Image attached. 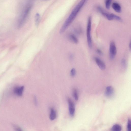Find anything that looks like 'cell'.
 Segmentation results:
<instances>
[{"label":"cell","instance_id":"cell-1","mask_svg":"<svg viewBox=\"0 0 131 131\" xmlns=\"http://www.w3.org/2000/svg\"><path fill=\"white\" fill-rule=\"evenodd\" d=\"M88 0H81L73 9L60 29L59 33H63L74 20L81 9Z\"/></svg>","mask_w":131,"mask_h":131},{"label":"cell","instance_id":"cell-2","mask_svg":"<svg viewBox=\"0 0 131 131\" xmlns=\"http://www.w3.org/2000/svg\"><path fill=\"white\" fill-rule=\"evenodd\" d=\"M97 10L103 16L109 20H115L118 21H122V18L119 16L113 13L106 12L100 6H98L97 7Z\"/></svg>","mask_w":131,"mask_h":131},{"label":"cell","instance_id":"cell-3","mask_svg":"<svg viewBox=\"0 0 131 131\" xmlns=\"http://www.w3.org/2000/svg\"><path fill=\"white\" fill-rule=\"evenodd\" d=\"M91 18L89 17L88 19L86 29V37L88 46L90 48L92 47L91 31Z\"/></svg>","mask_w":131,"mask_h":131},{"label":"cell","instance_id":"cell-4","mask_svg":"<svg viewBox=\"0 0 131 131\" xmlns=\"http://www.w3.org/2000/svg\"><path fill=\"white\" fill-rule=\"evenodd\" d=\"M117 53V49L115 43L113 41L111 42L109 47V55L111 59L113 60Z\"/></svg>","mask_w":131,"mask_h":131},{"label":"cell","instance_id":"cell-5","mask_svg":"<svg viewBox=\"0 0 131 131\" xmlns=\"http://www.w3.org/2000/svg\"><path fill=\"white\" fill-rule=\"evenodd\" d=\"M69 105V113L70 116L71 117L74 116L75 112V106L73 102L70 98L68 100Z\"/></svg>","mask_w":131,"mask_h":131},{"label":"cell","instance_id":"cell-6","mask_svg":"<svg viewBox=\"0 0 131 131\" xmlns=\"http://www.w3.org/2000/svg\"><path fill=\"white\" fill-rule=\"evenodd\" d=\"M94 59L96 63L101 70H103L106 68V65L105 63L99 58L95 57Z\"/></svg>","mask_w":131,"mask_h":131},{"label":"cell","instance_id":"cell-7","mask_svg":"<svg viewBox=\"0 0 131 131\" xmlns=\"http://www.w3.org/2000/svg\"><path fill=\"white\" fill-rule=\"evenodd\" d=\"M24 88V86L16 87L14 89V93L18 96H21L23 95Z\"/></svg>","mask_w":131,"mask_h":131},{"label":"cell","instance_id":"cell-8","mask_svg":"<svg viewBox=\"0 0 131 131\" xmlns=\"http://www.w3.org/2000/svg\"><path fill=\"white\" fill-rule=\"evenodd\" d=\"M114 92V88L112 86H108L106 88L105 95L107 97H110L113 96Z\"/></svg>","mask_w":131,"mask_h":131},{"label":"cell","instance_id":"cell-9","mask_svg":"<svg viewBox=\"0 0 131 131\" xmlns=\"http://www.w3.org/2000/svg\"><path fill=\"white\" fill-rule=\"evenodd\" d=\"M112 7L113 10L116 12L120 13L121 11V7L119 4L114 2L112 4Z\"/></svg>","mask_w":131,"mask_h":131},{"label":"cell","instance_id":"cell-10","mask_svg":"<svg viewBox=\"0 0 131 131\" xmlns=\"http://www.w3.org/2000/svg\"><path fill=\"white\" fill-rule=\"evenodd\" d=\"M56 114L55 111L53 108H51L49 116L50 119L51 120H54L56 118Z\"/></svg>","mask_w":131,"mask_h":131},{"label":"cell","instance_id":"cell-11","mask_svg":"<svg viewBox=\"0 0 131 131\" xmlns=\"http://www.w3.org/2000/svg\"><path fill=\"white\" fill-rule=\"evenodd\" d=\"M69 37L70 39L75 43L78 42V40L77 37L73 34H70L69 35Z\"/></svg>","mask_w":131,"mask_h":131},{"label":"cell","instance_id":"cell-12","mask_svg":"<svg viewBox=\"0 0 131 131\" xmlns=\"http://www.w3.org/2000/svg\"><path fill=\"white\" fill-rule=\"evenodd\" d=\"M122 129V126L118 124L114 125L111 128L112 130L113 131H120Z\"/></svg>","mask_w":131,"mask_h":131},{"label":"cell","instance_id":"cell-13","mask_svg":"<svg viewBox=\"0 0 131 131\" xmlns=\"http://www.w3.org/2000/svg\"><path fill=\"white\" fill-rule=\"evenodd\" d=\"M40 20V14L38 13H36L35 17V24L36 26H38L39 24Z\"/></svg>","mask_w":131,"mask_h":131},{"label":"cell","instance_id":"cell-14","mask_svg":"<svg viewBox=\"0 0 131 131\" xmlns=\"http://www.w3.org/2000/svg\"><path fill=\"white\" fill-rule=\"evenodd\" d=\"M73 95L74 99L76 101H77L78 99V96L77 91L75 89L73 90Z\"/></svg>","mask_w":131,"mask_h":131},{"label":"cell","instance_id":"cell-15","mask_svg":"<svg viewBox=\"0 0 131 131\" xmlns=\"http://www.w3.org/2000/svg\"><path fill=\"white\" fill-rule=\"evenodd\" d=\"M112 0H105V6L107 9L110 8Z\"/></svg>","mask_w":131,"mask_h":131},{"label":"cell","instance_id":"cell-16","mask_svg":"<svg viewBox=\"0 0 131 131\" xmlns=\"http://www.w3.org/2000/svg\"><path fill=\"white\" fill-rule=\"evenodd\" d=\"M127 128L128 130L130 131L131 129V122L130 119H128V120Z\"/></svg>","mask_w":131,"mask_h":131},{"label":"cell","instance_id":"cell-17","mask_svg":"<svg viewBox=\"0 0 131 131\" xmlns=\"http://www.w3.org/2000/svg\"><path fill=\"white\" fill-rule=\"evenodd\" d=\"M121 63L122 66L124 68H125L127 66V62L125 59L123 58L121 60Z\"/></svg>","mask_w":131,"mask_h":131},{"label":"cell","instance_id":"cell-18","mask_svg":"<svg viewBox=\"0 0 131 131\" xmlns=\"http://www.w3.org/2000/svg\"><path fill=\"white\" fill-rule=\"evenodd\" d=\"M76 73V71L75 69L74 68H72L70 72V75L72 77H74Z\"/></svg>","mask_w":131,"mask_h":131},{"label":"cell","instance_id":"cell-19","mask_svg":"<svg viewBox=\"0 0 131 131\" xmlns=\"http://www.w3.org/2000/svg\"><path fill=\"white\" fill-rule=\"evenodd\" d=\"M96 51L97 53L99 54L102 55L103 54V53L101 50L99 49H97L96 50Z\"/></svg>","mask_w":131,"mask_h":131},{"label":"cell","instance_id":"cell-20","mask_svg":"<svg viewBox=\"0 0 131 131\" xmlns=\"http://www.w3.org/2000/svg\"><path fill=\"white\" fill-rule=\"evenodd\" d=\"M34 101L35 102V103L36 105H37V99L36 97H34Z\"/></svg>","mask_w":131,"mask_h":131},{"label":"cell","instance_id":"cell-21","mask_svg":"<svg viewBox=\"0 0 131 131\" xmlns=\"http://www.w3.org/2000/svg\"><path fill=\"white\" fill-rule=\"evenodd\" d=\"M129 47L130 49H131V42H130L129 44Z\"/></svg>","mask_w":131,"mask_h":131},{"label":"cell","instance_id":"cell-22","mask_svg":"<svg viewBox=\"0 0 131 131\" xmlns=\"http://www.w3.org/2000/svg\"><path fill=\"white\" fill-rule=\"evenodd\" d=\"M42 0L46 1H48L49 0Z\"/></svg>","mask_w":131,"mask_h":131}]
</instances>
